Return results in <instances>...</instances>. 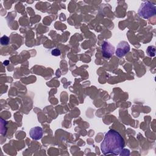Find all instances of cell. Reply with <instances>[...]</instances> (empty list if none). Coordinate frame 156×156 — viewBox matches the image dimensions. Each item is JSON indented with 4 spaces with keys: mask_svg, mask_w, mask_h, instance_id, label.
I'll use <instances>...</instances> for the list:
<instances>
[{
    "mask_svg": "<svg viewBox=\"0 0 156 156\" xmlns=\"http://www.w3.org/2000/svg\"><path fill=\"white\" fill-rule=\"evenodd\" d=\"M102 51L104 57L109 58L111 57L115 52V48L110 43L104 41L102 45Z\"/></svg>",
    "mask_w": 156,
    "mask_h": 156,
    "instance_id": "cell-4",
    "label": "cell"
},
{
    "mask_svg": "<svg viewBox=\"0 0 156 156\" xmlns=\"http://www.w3.org/2000/svg\"><path fill=\"white\" fill-rule=\"evenodd\" d=\"M29 135L33 140H38L41 139L43 136L42 128L38 126L32 128L29 131Z\"/></svg>",
    "mask_w": 156,
    "mask_h": 156,
    "instance_id": "cell-5",
    "label": "cell"
},
{
    "mask_svg": "<svg viewBox=\"0 0 156 156\" xmlns=\"http://www.w3.org/2000/svg\"><path fill=\"white\" fill-rule=\"evenodd\" d=\"M9 41H10V39L6 35H4L1 38V43L3 46L7 45L9 43Z\"/></svg>",
    "mask_w": 156,
    "mask_h": 156,
    "instance_id": "cell-7",
    "label": "cell"
},
{
    "mask_svg": "<svg viewBox=\"0 0 156 156\" xmlns=\"http://www.w3.org/2000/svg\"><path fill=\"white\" fill-rule=\"evenodd\" d=\"M130 50V46L127 41H122L119 43L115 51L116 55L119 57L124 56Z\"/></svg>",
    "mask_w": 156,
    "mask_h": 156,
    "instance_id": "cell-3",
    "label": "cell"
},
{
    "mask_svg": "<svg viewBox=\"0 0 156 156\" xmlns=\"http://www.w3.org/2000/svg\"><path fill=\"white\" fill-rule=\"evenodd\" d=\"M146 52L150 57H154L155 55V48L154 46H149L147 47Z\"/></svg>",
    "mask_w": 156,
    "mask_h": 156,
    "instance_id": "cell-6",
    "label": "cell"
},
{
    "mask_svg": "<svg viewBox=\"0 0 156 156\" xmlns=\"http://www.w3.org/2000/svg\"><path fill=\"white\" fill-rule=\"evenodd\" d=\"M51 54L52 55H54V56H58V55H60L61 52H60V49H57V48H55V49H54L52 51H51Z\"/></svg>",
    "mask_w": 156,
    "mask_h": 156,
    "instance_id": "cell-8",
    "label": "cell"
},
{
    "mask_svg": "<svg viewBox=\"0 0 156 156\" xmlns=\"http://www.w3.org/2000/svg\"><path fill=\"white\" fill-rule=\"evenodd\" d=\"M156 7L150 1H146L141 4L138 13L139 16L144 19H149L155 15Z\"/></svg>",
    "mask_w": 156,
    "mask_h": 156,
    "instance_id": "cell-2",
    "label": "cell"
},
{
    "mask_svg": "<svg viewBox=\"0 0 156 156\" xmlns=\"http://www.w3.org/2000/svg\"><path fill=\"white\" fill-rule=\"evenodd\" d=\"M124 140L117 131L111 129L105 135L101 144V150L104 155H119L123 150Z\"/></svg>",
    "mask_w": 156,
    "mask_h": 156,
    "instance_id": "cell-1",
    "label": "cell"
},
{
    "mask_svg": "<svg viewBox=\"0 0 156 156\" xmlns=\"http://www.w3.org/2000/svg\"><path fill=\"white\" fill-rule=\"evenodd\" d=\"M9 63V60H5V61H4V63H3V64H4V65H8Z\"/></svg>",
    "mask_w": 156,
    "mask_h": 156,
    "instance_id": "cell-9",
    "label": "cell"
}]
</instances>
